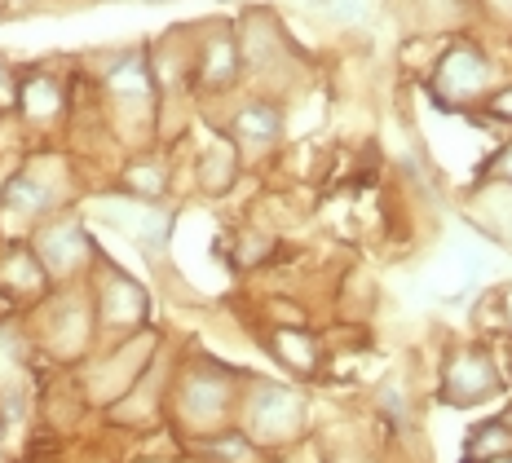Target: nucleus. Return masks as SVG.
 Here are the masks:
<instances>
[{"instance_id": "f257e3e1", "label": "nucleus", "mask_w": 512, "mask_h": 463, "mask_svg": "<svg viewBox=\"0 0 512 463\" xmlns=\"http://www.w3.org/2000/svg\"><path fill=\"white\" fill-rule=\"evenodd\" d=\"M490 80V62L482 49L473 45H460L451 49L442 58V67H437V89H442V98H473V93H482Z\"/></svg>"}, {"instance_id": "f03ea898", "label": "nucleus", "mask_w": 512, "mask_h": 463, "mask_svg": "<svg viewBox=\"0 0 512 463\" xmlns=\"http://www.w3.org/2000/svg\"><path fill=\"white\" fill-rule=\"evenodd\" d=\"M499 389L495 366L486 362V353H460L446 371V402H482Z\"/></svg>"}, {"instance_id": "7ed1b4c3", "label": "nucleus", "mask_w": 512, "mask_h": 463, "mask_svg": "<svg viewBox=\"0 0 512 463\" xmlns=\"http://www.w3.org/2000/svg\"><path fill=\"white\" fill-rule=\"evenodd\" d=\"M40 265L45 274H71L84 256H89V239L76 230V225H53V230L40 234Z\"/></svg>"}, {"instance_id": "20e7f679", "label": "nucleus", "mask_w": 512, "mask_h": 463, "mask_svg": "<svg viewBox=\"0 0 512 463\" xmlns=\"http://www.w3.org/2000/svg\"><path fill=\"white\" fill-rule=\"evenodd\" d=\"M252 424H256V433H261V437H283V433H292V428L301 424V402H296L292 393L270 389V384H265V389L256 393V415H252Z\"/></svg>"}, {"instance_id": "39448f33", "label": "nucleus", "mask_w": 512, "mask_h": 463, "mask_svg": "<svg viewBox=\"0 0 512 463\" xmlns=\"http://www.w3.org/2000/svg\"><path fill=\"white\" fill-rule=\"evenodd\" d=\"M106 89L115 93V98L124 102H137L151 93V71H146V58L142 53H128V58H120L111 67V80H106Z\"/></svg>"}, {"instance_id": "423d86ee", "label": "nucleus", "mask_w": 512, "mask_h": 463, "mask_svg": "<svg viewBox=\"0 0 512 463\" xmlns=\"http://www.w3.org/2000/svg\"><path fill=\"white\" fill-rule=\"evenodd\" d=\"M499 455H512V428L504 424V419H490V424L468 433V459L473 463H490Z\"/></svg>"}, {"instance_id": "0eeeda50", "label": "nucleus", "mask_w": 512, "mask_h": 463, "mask_svg": "<svg viewBox=\"0 0 512 463\" xmlns=\"http://www.w3.org/2000/svg\"><path fill=\"white\" fill-rule=\"evenodd\" d=\"M18 106H23L31 120H49V115L62 111V93L49 75H36L31 84H18Z\"/></svg>"}, {"instance_id": "6e6552de", "label": "nucleus", "mask_w": 512, "mask_h": 463, "mask_svg": "<svg viewBox=\"0 0 512 463\" xmlns=\"http://www.w3.org/2000/svg\"><path fill=\"white\" fill-rule=\"evenodd\" d=\"M279 111L274 106H248V111L234 120V133L243 137V142H252V146H270L274 137H279Z\"/></svg>"}, {"instance_id": "1a4fd4ad", "label": "nucleus", "mask_w": 512, "mask_h": 463, "mask_svg": "<svg viewBox=\"0 0 512 463\" xmlns=\"http://www.w3.org/2000/svg\"><path fill=\"white\" fill-rule=\"evenodd\" d=\"M186 406H190L195 415L217 411V406H221V380H217V384H204L199 375H190V384H186Z\"/></svg>"}, {"instance_id": "9d476101", "label": "nucleus", "mask_w": 512, "mask_h": 463, "mask_svg": "<svg viewBox=\"0 0 512 463\" xmlns=\"http://www.w3.org/2000/svg\"><path fill=\"white\" fill-rule=\"evenodd\" d=\"M234 80V49L221 40L217 49H208V62H204V84H226Z\"/></svg>"}, {"instance_id": "9b49d317", "label": "nucleus", "mask_w": 512, "mask_h": 463, "mask_svg": "<svg viewBox=\"0 0 512 463\" xmlns=\"http://www.w3.org/2000/svg\"><path fill=\"white\" fill-rule=\"evenodd\" d=\"M14 106H18V75L0 58V111H14Z\"/></svg>"}, {"instance_id": "f8f14e48", "label": "nucleus", "mask_w": 512, "mask_h": 463, "mask_svg": "<svg viewBox=\"0 0 512 463\" xmlns=\"http://www.w3.org/2000/svg\"><path fill=\"white\" fill-rule=\"evenodd\" d=\"M495 111H499V115H508V120H512V93H508V98H495Z\"/></svg>"}, {"instance_id": "ddd939ff", "label": "nucleus", "mask_w": 512, "mask_h": 463, "mask_svg": "<svg viewBox=\"0 0 512 463\" xmlns=\"http://www.w3.org/2000/svg\"><path fill=\"white\" fill-rule=\"evenodd\" d=\"M504 164H512V150H508V155H504ZM508 172H512V168H508Z\"/></svg>"}, {"instance_id": "4468645a", "label": "nucleus", "mask_w": 512, "mask_h": 463, "mask_svg": "<svg viewBox=\"0 0 512 463\" xmlns=\"http://www.w3.org/2000/svg\"><path fill=\"white\" fill-rule=\"evenodd\" d=\"M490 463H508V455H499V459H490Z\"/></svg>"}]
</instances>
